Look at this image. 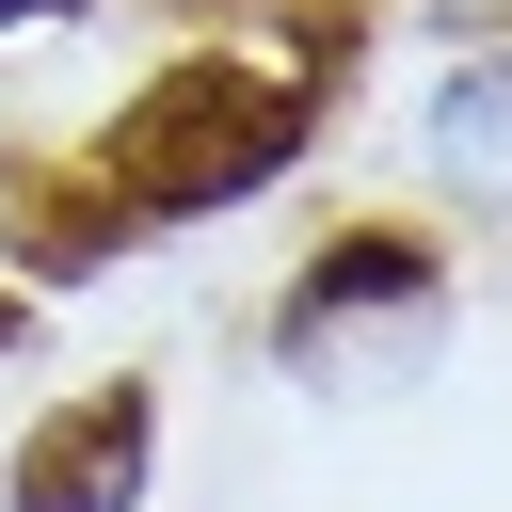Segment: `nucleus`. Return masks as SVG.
<instances>
[{
	"instance_id": "f257e3e1",
	"label": "nucleus",
	"mask_w": 512,
	"mask_h": 512,
	"mask_svg": "<svg viewBox=\"0 0 512 512\" xmlns=\"http://www.w3.org/2000/svg\"><path fill=\"white\" fill-rule=\"evenodd\" d=\"M288 144H304V112L272 64H176L128 112V208H224V192L288 176Z\"/></svg>"
},
{
	"instance_id": "f03ea898",
	"label": "nucleus",
	"mask_w": 512,
	"mask_h": 512,
	"mask_svg": "<svg viewBox=\"0 0 512 512\" xmlns=\"http://www.w3.org/2000/svg\"><path fill=\"white\" fill-rule=\"evenodd\" d=\"M144 448H160L144 384H96V400H64V416H48L32 448H16V512H128Z\"/></svg>"
},
{
	"instance_id": "7ed1b4c3",
	"label": "nucleus",
	"mask_w": 512,
	"mask_h": 512,
	"mask_svg": "<svg viewBox=\"0 0 512 512\" xmlns=\"http://www.w3.org/2000/svg\"><path fill=\"white\" fill-rule=\"evenodd\" d=\"M384 288H416V240H384V224H352V240L320 256V288H304V320H336V304H384Z\"/></svg>"
},
{
	"instance_id": "20e7f679",
	"label": "nucleus",
	"mask_w": 512,
	"mask_h": 512,
	"mask_svg": "<svg viewBox=\"0 0 512 512\" xmlns=\"http://www.w3.org/2000/svg\"><path fill=\"white\" fill-rule=\"evenodd\" d=\"M0 16H48V0H0Z\"/></svg>"
}]
</instances>
